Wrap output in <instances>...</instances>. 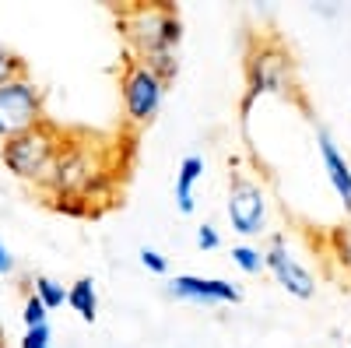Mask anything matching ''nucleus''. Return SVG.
<instances>
[{
  "mask_svg": "<svg viewBox=\"0 0 351 348\" xmlns=\"http://www.w3.org/2000/svg\"><path fill=\"white\" fill-rule=\"evenodd\" d=\"M141 264L148 268L152 275H165V271H169V260H165L158 250H152V246H144V250H141Z\"/></svg>",
  "mask_w": 351,
  "mask_h": 348,
  "instance_id": "6ab92c4d",
  "label": "nucleus"
},
{
  "mask_svg": "<svg viewBox=\"0 0 351 348\" xmlns=\"http://www.w3.org/2000/svg\"><path fill=\"white\" fill-rule=\"evenodd\" d=\"M43 92L32 78H14L0 89V141L18 137L28 127L43 124Z\"/></svg>",
  "mask_w": 351,
  "mask_h": 348,
  "instance_id": "423d86ee",
  "label": "nucleus"
},
{
  "mask_svg": "<svg viewBox=\"0 0 351 348\" xmlns=\"http://www.w3.org/2000/svg\"><path fill=\"white\" fill-rule=\"evenodd\" d=\"M232 264L243 268L246 275H260V271H267V268H263V250H256V246H250V243L232 246Z\"/></svg>",
  "mask_w": 351,
  "mask_h": 348,
  "instance_id": "4468645a",
  "label": "nucleus"
},
{
  "mask_svg": "<svg viewBox=\"0 0 351 348\" xmlns=\"http://www.w3.org/2000/svg\"><path fill=\"white\" fill-rule=\"evenodd\" d=\"M21 321H25V331H28V327H43V324L49 321V310H46L32 292H28V296H25V310H21Z\"/></svg>",
  "mask_w": 351,
  "mask_h": 348,
  "instance_id": "dca6fc26",
  "label": "nucleus"
},
{
  "mask_svg": "<svg viewBox=\"0 0 351 348\" xmlns=\"http://www.w3.org/2000/svg\"><path fill=\"white\" fill-rule=\"evenodd\" d=\"M116 183H120V165L99 137L64 134L60 155L39 190L49 200H81L88 211H95L112 200Z\"/></svg>",
  "mask_w": 351,
  "mask_h": 348,
  "instance_id": "f257e3e1",
  "label": "nucleus"
},
{
  "mask_svg": "<svg viewBox=\"0 0 351 348\" xmlns=\"http://www.w3.org/2000/svg\"><path fill=\"white\" fill-rule=\"evenodd\" d=\"M197 246H200V250H218V246H221V232H218L211 222H204V225L197 229Z\"/></svg>",
  "mask_w": 351,
  "mask_h": 348,
  "instance_id": "a211bd4d",
  "label": "nucleus"
},
{
  "mask_svg": "<svg viewBox=\"0 0 351 348\" xmlns=\"http://www.w3.org/2000/svg\"><path fill=\"white\" fill-rule=\"evenodd\" d=\"M60 144H64V130L49 120H43L18 137H8L0 144V159H4L11 176L32 183V187H43L56 155H60Z\"/></svg>",
  "mask_w": 351,
  "mask_h": 348,
  "instance_id": "7ed1b4c3",
  "label": "nucleus"
},
{
  "mask_svg": "<svg viewBox=\"0 0 351 348\" xmlns=\"http://www.w3.org/2000/svg\"><path fill=\"white\" fill-rule=\"evenodd\" d=\"M165 92H169V84L162 78H155L144 64H137L134 56L127 60L123 74H120V99H123V116H127V124L130 127H144V124H152L162 102H165Z\"/></svg>",
  "mask_w": 351,
  "mask_h": 348,
  "instance_id": "39448f33",
  "label": "nucleus"
},
{
  "mask_svg": "<svg viewBox=\"0 0 351 348\" xmlns=\"http://www.w3.org/2000/svg\"><path fill=\"white\" fill-rule=\"evenodd\" d=\"M200 176H204V159L200 155H186L180 162V172H176V208H180L183 215H190L197 208L193 187L200 183Z\"/></svg>",
  "mask_w": 351,
  "mask_h": 348,
  "instance_id": "9b49d317",
  "label": "nucleus"
},
{
  "mask_svg": "<svg viewBox=\"0 0 351 348\" xmlns=\"http://www.w3.org/2000/svg\"><path fill=\"white\" fill-rule=\"evenodd\" d=\"M14 78H25V60L14 49L0 46V89H4L8 81H14Z\"/></svg>",
  "mask_w": 351,
  "mask_h": 348,
  "instance_id": "2eb2a0df",
  "label": "nucleus"
},
{
  "mask_svg": "<svg viewBox=\"0 0 351 348\" xmlns=\"http://www.w3.org/2000/svg\"><path fill=\"white\" fill-rule=\"evenodd\" d=\"M21 348H53V331H49V324L28 327L25 338H21Z\"/></svg>",
  "mask_w": 351,
  "mask_h": 348,
  "instance_id": "f3484780",
  "label": "nucleus"
},
{
  "mask_svg": "<svg viewBox=\"0 0 351 348\" xmlns=\"http://www.w3.org/2000/svg\"><path fill=\"white\" fill-rule=\"evenodd\" d=\"M334 246H337V257H341V264L351 271V229H344V232H337L334 236Z\"/></svg>",
  "mask_w": 351,
  "mask_h": 348,
  "instance_id": "aec40b11",
  "label": "nucleus"
},
{
  "mask_svg": "<svg viewBox=\"0 0 351 348\" xmlns=\"http://www.w3.org/2000/svg\"><path fill=\"white\" fill-rule=\"evenodd\" d=\"M120 32L134 53V60L144 64L165 84L180 74V39L183 21L172 4H134L120 11Z\"/></svg>",
  "mask_w": 351,
  "mask_h": 348,
  "instance_id": "f03ea898",
  "label": "nucleus"
},
{
  "mask_svg": "<svg viewBox=\"0 0 351 348\" xmlns=\"http://www.w3.org/2000/svg\"><path fill=\"white\" fill-rule=\"evenodd\" d=\"M316 148H319V162H324V169H327L330 187L337 190L344 211H351V165H348V159L341 155V148L334 144L330 130H316Z\"/></svg>",
  "mask_w": 351,
  "mask_h": 348,
  "instance_id": "9d476101",
  "label": "nucleus"
},
{
  "mask_svg": "<svg viewBox=\"0 0 351 348\" xmlns=\"http://www.w3.org/2000/svg\"><path fill=\"white\" fill-rule=\"evenodd\" d=\"M295 89V74H291V56L281 43L263 39L253 46L246 60V95H243V116H250L253 102L260 95H288Z\"/></svg>",
  "mask_w": 351,
  "mask_h": 348,
  "instance_id": "20e7f679",
  "label": "nucleus"
},
{
  "mask_svg": "<svg viewBox=\"0 0 351 348\" xmlns=\"http://www.w3.org/2000/svg\"><path fill=\"white\" fill-rule=\"evenodd\" d=\"M67 306L81 316L84 324H95V316H99V292H95V281H92V278H77V281L67 288Z\"/></svg>",
  "mask_w": 351,
  "mask_h": 348,
  "instance_id": "f8f14e48",
  "label": "nucleus"
},
{
  "mask_svg": "<svg viewBox=\"0 0 351 348\" xmlns=\"http://www.w3.org/2000/svg\"><path fill=\"white\" fill-rule=\"evenodd\" d=\"M263 268L278 278V285L285 288L288 296H295V299H313L316 296V278L288 253L285 236H271L267 250H263Z\"/></svg>",
  "mask_w": 351,
  "mask_h": 348,
  "instance_id": "6e6552de",
  "label": "nucleus"
},
{
  "mask_svg": "<svg viewBox=\"0 0 351 348\" xmlns=\"http://www.w3.org/2000/svg\"><path fill=\"white\" fill-rule=\"evenodd\" d=\"M11 271H14V257H11L8 243L0 240V275H11Z\"/></svg>",
  "mask_w": 351,
  "mask_h": 348,
  "instance_id": "412c9836",
  "label": "nucleus"
},
{
  "mask_svg": "<svg viewBox=\"0 0 351 348\" xmlns=\"http://www.w3.org/2000/svg\"><path fill=\"white\" fill-rule=\"evenodd\" d=\"M32 296H36L46 310H60V306L67 303V288H64V281H56V278H49V275H36Z\"/></svg>",
  "mask_w": 351,
  "mask_h": 348,
  "instance_id": "ddd939ff",
  "label": "nucleus"
},
{
  "mask_svg": "<svg viewBox=\"0 0 351 348\" xmlns=\"http://www.w3.org/2000/svg\"><path fill=\"white\" fill-rule=\"evenodd\" d=\"M225 211H228V222L239 236H260L267 229V194L246 172H232Z\"/></svg>",
  "mask_w": 351,
  "mask_h": 348,
  "instance_id": "0eeeda50",
  "label": "nucleus"
},
{
  "mask_svg": "<svg viewBox=\"0 0 351 348\" xmlns=\"http://www.w3.org/2000/svg\"><path fill=\"white\" fill-rule=\"evenodd\" d=\"M169 292L186 303H239L243 288L225 278H204V275H176L169 281Z\"/></svg>",
  "mask_w": 351,
  "mask_h": 348,
  "instance_id": "1a4fd4ad",
  "label": "nucleus"
}]
</instances>
